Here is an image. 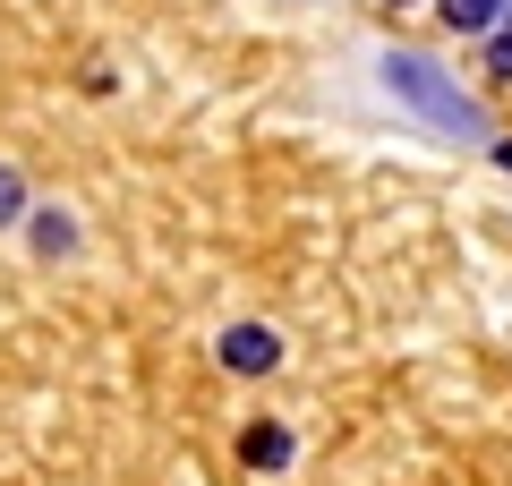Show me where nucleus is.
I'll use <instances>...</instances> for the list:
<instances>
[{
	"label": "nucleus",
	"instance_id": "obj_1",
	"mask_svg": "<svg viewBox=\"0 0 512 486\" xmlns=\"http://www.w3.org/2000/svg\"><path fill=\"white\" fill-rule=\"evenodd\" d=\"M376 77H384V94L410 111V120H427L436 137H453V145H478V137H495L487 128V111H478V94H461L453 77L436 69V60H419V52H384L376 60Z\"/></svg>",
	"mask_w": 512,
	"mask_h": 486
},
{
	"label": "nucleus",
	"instance_id": "obj_5",
	"mask_svg": "<svg viewBox=\"0 0 512 486\" xmlns=\"http://www.w3.org/2000/svg\"><path fill=\"white\" fill-rule=\"evenodd\" d=\"M35 256H43V265H52V256H77V222L60 214V205H43V214H35Z\"/></svg>",
	"mask_w": 512,
	"mask_h": 486
},
{
	"label": "nucleus",
	"instance_id": "obj_3",
	"mask_svg": "<svg viewBox=\"0 0 512 486\" xmlns=\"http://www.w3.org/2000/svg\"><path fill=\"white\" fill-rule=\"evenodd\" d=\"M239 461H248V469H291V435H282V427H248V435H239Z\"/></svg>",
	"mask_w": 512,
	"mask_h": 486
},
{
	"label": "nucleus",
	"instance_id": "obj_6",
	"mask_svg": "<svg viewBox=\"0 0 512 486\" xmlns=\"http://www.w3.org/2000/svg\"><path fill=\"white\" fill-rule=\"evenodd\" d=\"M26 214V180H18V171H9V162H0V231H9V222H18Z\"/></svg>",
	"mask_w": 512,
	"mask_h": 486
},
{
	"label": "nucleus",
	"instance_id": "obj_8",
	"mask_svg": "<svg viewBox=\"0 0 512 486\" xmlns=\"http://www.w3.org/2000/svg\"><path fill=\"white\" fill-rule=\"evenodd\" d=\"M495 162H504V171H512V145H495Z\"/></svg>",
	"mask_w": 512,
	"mask_h": 486
},
{
	"label": "nucleus",
	"instance_id": "obj_2",
	"mask_svg": "<svg viewBox=\"0 0 512 486\" xmlns=\"http://www.w3.org/2000/svg\"><path fill=\"white\" fill-rule=\"evenodd\" d=\"M222 367H231V376H265V367H282V333H274V324H231V333H222Z\"/></svg>",
	"mask_w": 512,
	"mask_h": 486
},
{
	"label": "nucleus",
	"instance_id": "obj_4",
	"mask_svg": "<svg viewBox=\"0 0 512 486\" xmlns=\"http://www.w3.org/2000/svg\"><path fill=\"white\" fill-rule=\"evenodd\" d=\"M436 9H444V26H453V35H487L512 0H436Z\"/></svg>",
	"mask_w": 512,
	"mask_h": 486
},
{
	"label": "nucleus",
	"instance_id": "obj_7",
	"mask_svg": "<svg viewBox=\"0 0 512 486\" xmlns=\"http://www.w3.org/2000/svg\"><path fill=\"white\" fill-rule=\"evenodd\" d=\"M487 69H495V77H512V26H504V18L487 26Z\"/></svg>",
	"mask_w": 512,
	"mask_h": 486
}]
</instances>
